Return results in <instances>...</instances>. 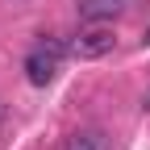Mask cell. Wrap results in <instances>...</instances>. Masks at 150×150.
<instances>
[{"mask_svg":"<svg viewBox=\"0 0 150 150\" xmlns=\"http://www.w3.org/2000/svg\"><path fill=\"white\" fill-rule=\"evenodd\" d=\"M63 59H67V46L59 42V38H46V42H38V46L29 50V59H25V79H29L33 88L54 83V75H59Z\"/></svg>","mask_w":150,"mask_h":150,"instance_id":"cell-1","label":"cell"},{"mask_svg":"<svg viewBox=\"0 0 150 150\" xmlns=\"http://www.w3.org/2000/svg\"><path fill=\"white\" fill-rule=\"evenodd\" d=\"M112 46H117V33L104 29V25H92V29H83L71 42V54H75V59H104Z\"/></svg>","mask_w":150,"mask_h":150,"instance_id":"cell-2","label":"cell"},{"mask_svg":"<svg viewBox=\"0 0 150 150\" xmlns=\"http://www.w3.org/2000/svg\"><path fill=\"white\" fill-rule=\"evenodd\" d=\"M125 0H75V13H79V21H112V17H121Z\"/></svg>","mask_w":150,"mask_h":150,"instance_id":"cell-3","label":"cell"},{"mask_svg":"<svg viewBox=\"0 0 150 150\" xmlns=\"http://www.w3.org/2000/svg\"><path fill=\"white\" fill-rule=\"evenodd\" d=\"M67 150H112V146L100 129H79V134L67 138Z\"/></svg>","mask_w":150,"mask_h":150,"instance_id":"cell-4","label":"cell"},{"mask_svg":"<svg viewBox=\"0 0 150 150\" xmlns=\"http://www.w3.org/2000/svg\"><path fill=\"white\" fill-rule=\"evenodd\" d=\"M142 104H146V108H150V96H146V100H142Z\"/></svg>","mask_w":150,"mask_h":150,"instance_id":"cell-5","label":"cell"},{"mask_svg":"<svg viewBox=\"0 0 150 150\" xmlns=\"http://www.w3.org/2000/svg\"><path fill=\"white\" fill-rule=\"evenodd\" d=\"M146 42H150V29H146Z\"/></svg>","mask_w":150,"mask_h":150,"instance_id":"cell-6","label":"cell"}]
</instances>
